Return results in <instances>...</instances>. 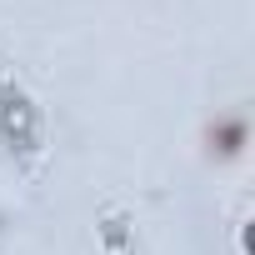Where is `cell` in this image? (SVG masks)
Masks as SVG:
<instances>
[{
    "label": "cell",
    "mask_w": 255,
    "mask_h": 255,
    "mask_svg": "<svg viewBox=\"0 0 255 255\" xmlns=\"http://www.w3.org/2000/svg\"><path fill=\"white\" fill-rule=\"evenodd\" d=\"M0 150L20 170H40L45 160V110L5 65H0Z\"/></svg>",
    "instance_id": "6da1fadb"
},
{
    "label": "cell",
    "mask_w": 255,
    "mask_h": 255,
    "mask_svg": "<svg viewBox=\"0 0 255 255\" xmlns=\"http://www.w3.org/2000/svg\"><path fill=\"white\" fill-rule=\"evenodd\" d=\"M245 115H220L215 125H210V140H215V150L220 155H240V145H245Z\"/></svg>",
    "instance_id": "7a4b0ae2"
}]
</instances>
